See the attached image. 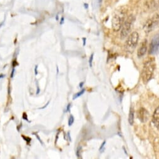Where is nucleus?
<instances>
[{"mask_svg": "<svg viewBox=\"0 0 159 159\" xmlns=\"http://www.w3.org/2000/svg\"><path fill=\"white\" fill-rule=\"evenodd\" d=\"M139 41V34L136 31L133 33L129 36L127 39L125 44V49L126 51L129 53H132L134 52L135 49Z\"/></svg>", "mask_w": 159, "mask_h": 159, "instance_id": "3", "label": "nucleus"}, {"mask_svg": "<svg viewBox=\"0 0 159 159\" xmlns=\"http://www.w3.org/2000/svg\"><path fill=\"white\" fill-rule=\"evenodd\" d=\"M5 77V75H4V74H0V80H1L2 79H3V78H4Z\"/></svg>", "mask_w": 159, "mask_h": 159, "instance_id": "24", "label": "nucleus"}, {"mask_svg": "<svg viewBox=\"0 0 159 159\" xmlns=\"http://www.w3.org/2000/svg\"><path fill=\"white\" fill-rule=\"evenodd\" d=\"M147 49V41L145 40L142 43L140 48L138 49L137 55L139 57H141L145 55Z\"/></svg>", "mask_w": 159, "mask_h": 159, "instance_id": "8", "label": "nucleus"}, {"mask_svg": "<svg viewBox=\"0 0 159 159\" xmlns=\"http://www.w3.org/2000/svg\"><path fill=\"white\" fill-rule=\"evenodd\" d=\"M137 117L141 122H145L148 119L149 114L145 108L142 107L137 112Z\"/></svg>", "mask_w": 159, "mask_h": 159, "instance_id": "7", "label": "nucleus"}, {"mask_svg": "<svg viewBox=\"0 0 159 159\" xmlns=\"http://www.w3.org/2000/svg\"><path fill=\"white\" fill-rule=\"evenodd\" d=\"M74 120H75V119H74L73 116L72 115H71L70 116V117H69V119H68V125L69 126H72V124L74 122Z\"/></svg>", "mask_w": 159, "mask_h": 159, "instance_id": "12", "label": "nucleus"}, {"mask_svg": "<svg viewBox=\"0 0 159 159\" xmlns=\"http://www.w3.org/2000/svg\"><path fill=\"white\" fill-rule=\"evenodd\" d=\"M83 84H84V82H80V84H79V87H80V88H82V87H83Z\"/></svg>", "mask_w": 159, "mask_h": 159, "instance_id": "26", "label": "nucleus"}, {"mask_svg": "<svg viewBox=\"0 0 159 159\" xmlns=\"http://www.w3.org/2000/svg\"><path fill=\"white\" fill-rule=\"evenodd\" d=\"M93 59V54H92L90 56V59H89V65H90V67H91V66H92Z\"/></svg>", "mask_w": 159, "mask_h": 159, "instance_id": "14", "label": "nucleus"}, {"mask_svg": "<svg viewBox=\"0 0 159 159\" xmlns=\"http://www.w3.org/2000/svg\"><path fill=\"white\" fill-rule=\"evenodd\" d=\"M23 119H24V120H26V121L29 122L28 119V117H27V115H26V113H24V114H23Z\"/></svg>", "mask_w": 159, "mask_h": 159, "instance_id": "17", "label": "nucleus"}, {"mask_svg": "<svg viewBox=\"0 0 159 159\" xmlns=\"http://www.w3.org/2000/svg\"><path fill=\"white\" fill-rule=\"evenodd\" d=\"M50 104V101H48V103H47V104L45 105V106H44V107H41V108H40V109H45V108H46L47 106H48V105Z\"/></svg>", "mask_w": 159, "mask_h": 159, "instance_id": "23", "label": "nucleus"}, {"mask_svg": "<svg viewBox=\"0 0 159 159\" xmlns=\"http://www.w3.org/2000/svg\"><path fill=\"white\" fill-rule=\"evenodd\" d=\"M63 22H64V18H61V21H60V24H63Z\"/></svg>", "mask_w": 159, "mask_h": 159, "instance_id": "25", "label": "nucleus"}, {"mask_svg": "<svg viewBox=\"0 0 159 159\" xmlns=\"http://www.w3.org/2000/svg\"><path fill=\"white\" fill-rule=\"evenodd\" d=\"M35 134V136H36V137H37V139H38V140H39V141H40V143H41V144H43V142H42V140H41V139H40V137H39V136H38V135H37V134Z\"/></svg>", "mask_w": 159, "mask_h": 159, "instance_id": "22", "label": "nucleus"}, {"mask_svg": "<svg viewBox=\"0 0 159 159\" xmlns=\"http://www.w3.org/2000/svg\"><path fill=\"white\" fill-rule=\"evenodd\" d=\"M158 49H159V34H157L152 38L150 42L148 53L150 55L155 54L158 52Z\"/></svg>", "mask_w": 159, "mask_h": 159, "instance_id": "6", "label": "nucleus"}, {"mask_svg": "<svg viewBox=\"0 0 159 159\" xmlns=\"http://www.w3.org/2000/svg\"><path fill=\"white\" fill-rule=\"evenodd\" d=\"M37 94H39L40 92V89L39 87V86H38V82H37Z\"/></svg>", "mask_w": 159, "mask_h": 159, "instance_id": "18", "label": "nucleus"}, {"mask_svg": "<svg viewBox=\"0 0 159 159\" xmlns=\"http://www.w3.org/2000/svg\"><path fill=\"white\" fill-rule=\"evenodd\" d=\"M159 24V15L155 14L150 18L147 20L144 25L143 29L145 33H149L158 26Z\"/></svg>", "mask_w": 159, "mask_h": 159, "instance_id": "4", "label": "nucleus"}, {"mask_svg": "<svg viewBox=\"0 0 159 159\" xmlns=\"http://www.w3.org/2000/svg\"><path fill=\"white\" fill-rule=\"evenodd\" d=\"M81 150H82V147H78L77 150V152H76V154L77 155V157L79 158L81 155V153H80V152H81Z\"/></svg>", "mask_w": 159, "mask_h": 159, "instance_id": "13", "label": "nucleus"}, {"mask_svg": "<svg viewBox=\"0 0 159 159\" xmlns=\"http://www.w3.org/2000/svg\"><path fill=\"white\" fill-rule=\"evenodd\" d=\"M85 89H82V90H80V92H78V93L75 94L73 95V99L74 100V99H77L78 98L80 97L81 95H82L85 93Z\"/></svg>", "mask_w": 159, "mask_h": 159, "instance_id": "11", "label": "nucleus"}, {"mask_svg": "<svg viewBox=\"0 0 159 159\" xmlns=\"http://www.w3.org/2000/svg\"><path fill=\"white\" fill-rule=\"evenodd\" d=\"M129 122L131 125H132L134 124V110L132 107H131L130 112H129Z\"/></svg>", "mask_w": 159, "mask_h": 159, "instance_id": "10", "label": "nucleus"}, {"mask_svg": "<svg viewBox=\"0 0 159 159\" xmlns=\"http://www.w3.org/2000/svg\"><path fill=\"white\" fill-rule=\"evenodd\" d=\"M38 65H36V66H35V76H37L38 74Z\"/></svg>", "mask_w": 159, "mask_h": 159, "instance_id": "16", "label": "nucleus"}, {"mask_svg": "<svg viewBox=\"0 0 159 159\" xmlns=\"http://www.w3.org/2000/svg\"><path fill=\"white\" fill-rule=\"evenodd\" d=\"M155 68V62L154 58H150L144 64L142 71V79L144 84H147L152 79Z\"/></svg>", "mask_w": 159, "mask_h": 159, "instance_id": "1", "label": "nucleus"}, {"mask_svg": "<svg viewBox=\"0 0 159 159\" xmlns=\"http://www.w3.org/2000/svg\"><path fill=\"white\" fill-rule=\"evenodd\" d=\"M15 72V68H13L12 71H11V78H13V77H14Z\"/></svg>", "mask_w": 159, "mask_h": 159, "instance_id": "21", "label": "nucleus"}, {"mask_svg": "<svg viewBox=\"0 0 159 159\" xmlns=\"http://www.w3.org/2000/svg\"><path fill=\"white\" fill-rule=\"evenodd\" d=\"M126 14V10L123 8H121L116 11L112 21V29L114 31H118L121 28L125 21Z\"/></svg>", "mask_w": 159, "mask_h": 159, "instance_id": "2", "label": "nucleus"}, {"mask_svg": "<svg viewBox=\"0 0 159 159\" xmlns=\"http://www.w3.org/2000/svg\"><path fill=\"white\" fill-rule=\"evenodd\" d=\"M22 137L28 143V142H30V141H31V138H29V137H25V136H22Z\"/></svg>", "mask_w": 159, "mask_h": 159, "instance_id": "15", "label": "nucleus"}, {"mask_svg": "<svg viewBox=\"0 0 159 159\" xmlns=\"http://www.w3.org/2000/svg\"><path fill=\"white\" fill-rule=\"evenodd\" d=\"M152 122L155 127H157V128H159V106L157 107L153 112Z\"/></svg>", "mask_w": 159, "mask_h": 159, "instance_id": "9", "label": "nucleus"}, {"mask_svg": "<svg viewBox=\"0 0 159 159\" xmlns=\"http://www.w3.org/2000/svg\"><path fill=\"white\" fill-rule=\"evenodd\" d=\"M105 144H106V142H105V141H104V142L102 143V145H101V147H100V149H99L100 151H102V149H104V146H105Z\"/></svg>", "mask_w": 159, "mask_h": 159, "instance_id": "19", "label": "nucleus"}, {"mask_svg": "<svg viewBox=\"0 0 159 159\" xmlns=\"http://www.w3.org/2000/svg\"><path fill=\"white\" fill-rule=\"evenodd\" d=\"M135 18L133 15L129 16L127 19L124 21L122 26H121V38L124 39L126 37H127L130 33V30H131V27L132 25V23L134 21Z\"/></svg>", "mask_w": 159, "mask_h": 159, "instance_id": "5", "label": "nucleus"}, {"mask_svg": "<svg viewBox=\"0 0 159 159\" xmlns=\"http://www.w3.org/2000/svg\"><path fill=\"white\" fill-rule=\"evenodd\" d=\"M83 46H85V40H86V39L83 38Z\"/></svg>", "mask_w": 159, "mask_h": 159, "instance_id": "27", "label": "nucleus"}, {"mask_svg": "<svg viewBox=\"0 0 159 159\" xmlns=\"http://www.w3.org/2000/svg\"><path fill=\"white\" fill-rule=\"evenodd\" d=\"M70 108H71V104H68V105L67 106V109H66V111L65 112H69L70 111Z\"/></svg>", "mask_w": 159, "mask_h": 159, "instance_id": "20", "label": "nucleus"}]
</instances>
